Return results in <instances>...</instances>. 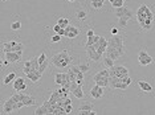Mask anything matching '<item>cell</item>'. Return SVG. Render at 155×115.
<instances>
[{
  "instance_id": "cell-1",
  "label": "cell",
  "mask_w": 155,
  "mask_h": 115,
  "mask_svg": "<svg viewBox=\"0 0 155 115\" xmlns=\"http://www.w3.org/2000/svg\"><path fill=\"white\" fill-rule=\"evenodd\" d=\"M50 62L59 69H64L66 66H69L70 62H72V57L69 56L68 50H61L59 53H56L55 56H52Z\"/></svg>"
},
{
  "instance_id": "cell-2",
  "label": "cell",
  "mask_w": 155,
  "mask_h": 115,
  "mask_svg": "<svg viewBox=\"0 0 155 115\" xmlns=\"http://www.w3.org/2000/svg\"><path fill=\"white\" fill-rule=\"evenodd\" d=\"M110 71L109 69L105 68L103 70H100L98 73H96L93 75V81L96 85H100L102 87H107L110 85Z\"/></svg>"
},
{
  "instance_id": "cell-3",
  "label": "cell",
  "mask_w": 155,
  "mask_h": 115,
  "mask_svg": "<svg viewBox=\"0 0 155 115\" xmlns=\"http://www.w3.org/2000/svg\"><path fill=\"white\" fill-rule=\"evenodd\" d=\"M23 49L24 45L17 40H13L9 42H4L3 44V53H8V52H17V53L23 54Z\"/></svg>"
},
{
  "instance_id": "cell-4",
  "label": "cell",
  "mask_w": 155,
  "mask_h": 115,
  "mask_svg": "<svg viewBox=\"0 0 155 115\" xmlns=\"http://www.w3.org/2000/svg\"><path fill=\"white\" fill-rule=\"evenodd\" d=\"M147 17H149V19H154V15H153V12H151V9L147 7L146 4H142L139 8H138V11H137V20H138V23H139L141 25H142L143 21L146 20Z\"/></svg>"
},
{
  "instance_id": "cell-5",
  "label": "cell",
  "mask_w": 155,
  "mask_h": 115,
  "mask_svg": "<svg viewBox=\"0 0 155 115\" xmlns=\"http://www.w3.org/2000/svg\"><path fill=\"white\" fill-rule=\"evenodd\" d=\"M109 71H110V77L123 78V77H127V75H129V69H127L126 66H122V65L110 68Z\"/></svg>"
},
{
  "instance_id": "cell-6",
  "label": "cell",
  "mask_w": 155,
  "mask_h": 115,
  "mask_svg": "<svg viewBox=\"0 0 155 115\" xmlns=\"http://www.w3.org/2000/svg\"><path fill=\"white\" fill-rule=\"evenodd\" d=\"M107 47L113 48V49H119V50H125V45H123V38L118 35H113V37L109 40V45Z\"/></svg>"
},
{
  "instance_id": "cell-7",
  "label": "cell",
  "mask_w": 155,
  "mask_h": 115,
  "mask_svg": "<svg viewBox=\"0 0 155 115\" xmlns=\"http://www.w3.org/2000/svg\"><path fill=\"white\" fill-rule=\"evenodd\" d=\"M85 52H86L87 57H89L92 61H96L97 62V61L102 60V56L98 53L96 45H89V47H85Z\"/></svg>"
},
{
  "instance_id": "cell-8",
  "label": "cell",
  "mask_w": 155,
  "mask_h": 115,
  "mask_svg": "<svg viewBox=\"0 0 155 115\" xmlns=\"http://www.w3.org/2000/svg\"><path fill=\"white\" fill-rule=\"evenodd\" d=\"M138 62H139V65H142V66H147V65H150L151 62H153V57H151L150 54H147L146 50H141L139 53H138Z\"/></svg>"
},
{
  "instance_id": "cell-9",
  "label": "cell",
  "mask_w": 155,
  "mask_h": 115,
  "mask_svg": "<svg viewBox=\"0 0 155 115\" xmlns=\"http://www.w3.org/2000/svg\"><path fill=\"white\" fill-rule=\"evenodd\" d=\"M103 94H105V87L100 86V85L94 83V86L90 89V97L94 98V99H100V98H102Z\"/></svg>"
},
{
  "instance_id": "cell-10",
  "label": "cell",
  "mask_w": 155,
  "mask_h": 115,
  "mask_svg": "<svg viewBox=\"0 0 155 115\" xmlns=\"http://www.w3.org/2000/svg\"><path fill=\"white\" fill-rule=\"evenodd\" d=\"M80 35V29L74 27V25H68V27L65 28V37L68 38H76L77 36Z\"/></svg>"
},
{
  "instance_id": "cell-11",
  "label": "cell",
  "mask_w": 155,
  "mask_h": 115,
  "mask_svg": "<svg viewBox=\"0 0 155 115\" xmlns=\"http://www.w3.org/2000/svg\"><path fill=\"white\" fill-rule=\"evenodd\" d=\"M5 54V60L9 62V64H16L21 60L23 54L17 53V52H8V53H4Z\"/></svg>"
},
{
  "instance_id": "cell-12",
  "label": "cell",
  "mask_w": 155,
  "mask_h": 115,
  "mask_svg": "<svg viewBox=\"0 0 155 115\" xmlns=\"http://www.w3.org/2000/svg\"><path fill=\"white\" fill-rule=\"evenodd\" d=\"M13 90L15 91H24L27 90V83H25V80L21 77L16 78L15 81H13Z\"/></svg>"
},
{
  "instance_id": "cell-13",
  "label": "cell",
  "mask_w": 155,
  "mask_h": 115,
  "mask_svg": "<svg viewBox=\"0 0 155 115\" xmlns=\"http://www.w3.org/2000/svg\"><path fill=\"white\" fill-rule=\"evenodd\" d=\"M107 45H109V41H107L105 37H102V36H101V38H100L98 44H96V47H97V50H98V53H100L101 56H103V54L106 53Z\"/></svg>"
},
{
  "instance_id": "cell-14",
  "label": "cell",
  "mask_w": 155,
  "mask_h": 115,
  "mask_svg": "<svg viewBox=\"0 0 155 115\" xmlns=\"http://www.w3.org/2000/svg\"><path fill=\"white\" fill-rule=\"evenodd\" d=\"M15 103L16 102L12 99V98H9V99H7L4 102V104H3V114H11L15 111Z\"/></svg>"
},
{
  "instance_id": "cell-15",
  "label": "cell",
  "mask_w": 155,
  "mask_h": 115,
  "mask_svg": "<svg viewBox=\"0 0 155 115\" xmlns=\"http://www.w3.org/2000/svg\"><path fill=\"white\" fill-rule=\"evenodd\" d=\"M114 14L118 19L122 17V16H131L133 17V12L130 11L127 7H119V8H114Z\"/></svg>"
},
{
  "instance_id": "cell-16",
  "label": "cell",
  "mask_w": 155,
  "mask_h": 115,
  "mask_svg": "<svg viewBox=\"0 0 155 115\" xmlns=\"http://www.w3.org/2000/svg\"><path fill=\"white\" fill-rule=\"evenodd\" d=\"M68 81H69L68 80V73H57L55 75V82L57 85H60V86L65 85Z\"/></svg>"
},
{
  "instance_id": "cell-17",
  "label": "cell",
  "mask_w": 155,
  "mask_h": 115,
  "mask_svg": "<svg viewBox=\"0 0 155 115\" xmlns=\"http://www.w3.org/2000/svg\"><path fill=\"white\" fill-rule=\"evenodd\" d=\"M25 75H27V78H28V80H31L32 82H37L40 78H41L43 73L40 70H32V71H29V73L25 74Z\"/></svg>"
},
{
  "instance_id": "cell-18",
  "label": "cell",
  "mask_w": 155,
  "mask_h": 115,
  "mask_svg": "<svg viewBox=\"0 0 155 115\" xmlns=\"http://www.w3.org/2000/svg\"><path fill=\"white\" fill-rule=\"evenodd\" d=\"M138 86L141 87V90L144 93H153V86L146 81H138Z\"/></svg>"
},
{
  "instance_id": "cell-19",
  "label": "cell",
  "mask_w": 155,
  "mask_h": 115,
  "mask_svg": "<svg viewBox=\"0 0 155 115\" xmlns=\"http://www.w3.org/2000/svg\"><path fill=\"white\" fill-rule=\"evenodd\" d=\"M72 94L74 95L77 99H84V90H82V85H78L74 90L72 91Z\"/></svg>"
},
{
  "instance_id": "cell-20",
  "label": "cell",
  "mask_w": 155,
  "mask_h": 115,
  "mask_svg": "<svg viewBox=\"0 0 155 115\" xmlns=\"http://www.w3.org/2000/svg\"><path fill=\"white\" fill-rule=\"evenodd\" d=\"M100 38H101V36H98V35H94V36H92V37H87V41H86L85 47H89V45H96V44H98Z\"/></svg>"
},
{
  "instance_id": "cell-21",
  "label": "cell",
  "mask_w": 155,
  "mask_h": 115,
  "mask_svg": "<svg viewBox=\"0 0 155 115\" xmlns=\"http://www.w3.org/2000/svg\"><path fill=\"white\" fill-rule=\"evenodd\" d=\"M92 110H93V104L92 103H87V102H84V103L80 104L78 113H77V114H80L81 111H92Z\"/></svg>"
},
{
  "instance_id": "cell-22",
  "label": "cell",
  "mask_w": 155,
  "mask_h": 115,
  "mask_svg": "<svg viewBox=\"0 0 155 115\" xmlns=\"http://www.w3.org/2000/svg\"><path fill=\"white\" fill-rule=\"evenodd\" d=\"M33 114L35 115H45V114H49V111H48V107H46L45 104H43V106H39L36 108Z\"/></svg>"
},
{
  "instance_id": "cell-23",
  "label": "cell",
  "mask_w": 155,
  "mask_h": 115,
  "mask_svg": "<svg viewBox=\"0 0 155 115\" xmlns=\"http://www.w3.org/2000/svg\"><path fill=\"white\" fill-rule=\"evenodd\" d=\"M33 70V64H32V60L31 61H25L24 62V66H23V73L24 74H28L29 71Z\"/></svg>"
},
{
  "instance_id": "cell-24",
  "label": "cell",
  "mask_w": 155,
  "mask_h": 115,
  "mask_svg": "<svg viewBox=\"0 0 155 115\" xmlns=\"http://www.w3.org/2000/svg\"><path fill=\"white\" fill-rule=\"evenodd\" d=\"M102 62H103V66L107 68V69H110V68H113V66H114V60H112V58H110L109 56L103 57V58H102Z\"/></svg>"
},
{
  "instance_id": "cell-25",
  "label": "cell",
  "mask_w": 155,
  "mask_h": 115,
  "mask_svg": "<svg viewBox=\"0 0 155 115\" xmlns=\"http://www.w3.org/2000/svg\"><path fill=\"white\" fill-rule=\"evenodd\" d=\"M76 17L78 19V20H81V21L85 20V19L87 17V12L84 8H81V9H78V11L76 12Z\"/></svg>"
},
{
  "instance_id": "cell-26",
  "label": "cell",
  "mask_w": 155,
  "mask_h": 115,
  "mask_svg": "<svg viewBox=\"0 0 155 115\" xmlns=\"http://www.w3.org/2000/svg\"><path fill=\"white\" fill-rule=\"evenodd\" d=\"M16 78H17V77H16V74L12 71V73H9V74H8V75H7V77L4 78V81H3V83H4V85H9V83H12V82L15 81Z\"/></svg>"
},
{
  "instance_id": "cell-27",
  "label": "cell",
  "mask_w": 155,
  "mask_h": 115,
  "mask_svg": "<svg viewBox=\"0 0 155 115\" xmlns=\"http://www.w3.org/2000/svg\"><path fill=\"white\" fill-rule=\"evenodd\" d=\"M23 102H24L25 106H33V104H36V99L33 97H29V95L25 94L24 99H23Z\"/></svg>"
},
{
  "instance_id": "cell-28",
  "label": "cell",
  "mask_w": 155,
  "mask_h": 115,
  "mask_svg": "<svg viewBox=\"0 0 155 115\" xmlns=\"http://www.w3.org/2000/svg\"><path fill=\"white\" fill-rule=\"evenodd\" d=\"M131 19V16H122V17L118 19V21H119V27L121 28H126L127 25V21H129Z\"/></svg>"
},
{
  "instance_id": "cell-29",
  "label": "cell",
  "mask_w": 155,
  "mask_h": 115,
  "mask_svg": "<svg viewBox=\"0 0 155 115\" xmlns=\"http://www.w3.org/2000/svg\"><path fill=\"white\" fill-rule=\"evenodd\" d=\"M103 3L105 0H92V7L94 9H101L103 7Z\"/></svg>"
},
{
  "instance_id": "cell-30",
  "label": "cell",
  "mask_w": 155,
  "mask_h": 115,
  "mask_svg": "<svg viewBox=\"0 0 155 115\" xmlns=\"http://www.w3.org/2000/svg\"><path fill=\"white\" fill-rule=\"evenodd\" d=\"M57 24H60V25H61V27H62L64 29H65V28L69 25V20H68V19H66V17H60L59 20H57Z\"/></svg>"
},
{
  "instance_id": "cell-31",
  "label": "cell",
  "mask_w": 155,
  "mask_h": 115,
  "mask_svg": "<svg viewBox=\"0 0 155 115\" xmlns=\"http://www.w3.org/2000/svg\"><path fill=\"white\" fill-rule=\"evenodd\" d=\"M109 2L112 3V5L114 8H119V7H123L125 0H109Z\"/></svg>"
},
{
  "instance_id": "cell-32",
  "label": "cell",
  "mask_w": 155,
  "mask_h": 115,
  "mask_svg": "<svg viewBox=\"0 0 155 115\" xmlns=\"http://www.w3.org/2000/svg\"><path fill=\"white\" fill-rule=\"evenodd\" d=\"M20 28H21V23H20V20H16V21H13L11 24V29H12V31H19Z\"/></svg>"
},
{
  "instance_id": "cell-33",
  "label": "cell",
  "mask_w": 155,
  "mask_h": 115,
  "mask_svg": "<svg viewBox=\"0 0 155 115\" xmlns=\"http://www.w3.org/2000/svg\"><path fill=\"white\" fill-rule=\"evenodd\" d=\"M78 68H80V70H81V71H84V73H86V71H89V70H90L89 64H81V65H78Z\"/></svg>"
},
{
  "instance_id": "cell-34",
  "label": "cell",
  "mask_w": 155,
  "mask_h": 115,
  "mask_svg": "<svg viewBox=\"0 0 155 115\" xmlns=\"http://www.w3.org/2000/svg\"><path fill=\"white\" fill-rule=\"evenodd\" d=\"M48 65H49V60H46L45 62L40 64V71H41V73H44V70H45V69L48 68Z\"/></svg>"
},
{
  "instance_id": "cell-35",
  "label": "cell",
  "mask_w": 155,
  "mask_h": 115,
  "mask_svg": "<svg viewBox=\"0 0 155 115\" xmlns=\"http://www.w3.org/2000/svg\"><path fill=\"white\" fill-rule=\"evenodd\" d=\"M64 110H65V114H70V113H72V110H73L72 103H70V104H66V106L64 107Z\"/></svg>"
},
{
  "instance_id": "cell-36",
  "label": "cell",
  "mask_w": 155,
  "mask_h": 115,
  "mask_svg": "<svg viewBox=\"0 0 155 115\" xmlns=\"http://www.w3.org/2000/svg\"><path fill=\"white\" fill-rule=\"evenodd\" d=\"M60 40H61V36H60L59 33L55 35V36H52V42H59Z\"/></svg>"
},
{
  "instance_id": "cell-37",
  "label": "cell",
  "mask_w": 155,
  "mask_h": 115,
  "mask_svg": "<svg viewBox=\"0 0 155 115\" xmlns=\"http://www.w3.org/2000/svg\"><path fill=\"white\" fill-rule=\"evenodd\" d=\"M61 29H64V28H62V27H61V25H60V24H56L55 27H53V31H55L56 33H59V32L61 31Z\"/></svg>"
},
{
  "instance_id": "cell-38",
  "label": "cell",
  "mask_w": 155,
  "mask_h": 115,
  "mask_svg": "<svg viewBox=\"0 0 155 115\" xmlns=\"http://www.w3.org/2000/svg\"><path fill=\"white\" fill-rule=\"evenodd\" d=\"M86 36H87V37H92V36H94V31H93V29H89V31L86 32Z\"/></svg>"
},
{
  "instance_id": "cell-39",
  "label": "cell",
  "mask_w": 155,
  "mask_h": 115,
  "mask_svg": "<svg viewBox=\"0 0 155 115\" xmlns=\"http://www.w3.org/2000/svg\"><path fill=\"white\" fill-rule=\"evenodd\" d=\"M112 35H118V28H112Z\"/></svg>"
},
{
  "instance_id": "cell-40",
  "label": "cell",
  "mask_w": 155,
  "mask_h": 115,
  "mask_svg": "<svg viewBox=\"0 0 155 115\" xmlns=\"http://www.w3.org/2000/svg\"><path fill=\"white\" fill-rule=\"evenodd\" d=\"M68 2H74V0H68Z\"/></svg>"
},
{
  "instance_id": "cell-41",
  "label": "cell",
  "mask_w": 155,
  "mask_h": 115,
  "mask_svg": "<svg viewBox=\"0 0 155 115\" xmlns=\"http://www.w3.org/2000/svg\"><path fill=\"white\" fill-rule=\"evenodd\" d=\"M2 2H3V3H4V2H7V0H2Z\"/></svg>"
},
{
  "instance_id": "cell-42",
  "label": "cell",
  "mask_w": 155,
  "mask_h": 115,
  "mask_svg": "<svg viewBox=\"0 0 155 115\" xmlns=\"http://www.w3.org/2000/svg\"><path fill=\"white\" fill-rule=\"evenodd\" d=\"M125 2H126V0H125Z\"/></svg>"
}]
</instances>
